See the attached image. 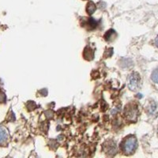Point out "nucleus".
<instances>
[{
  "label": "nucleus",
  "instance_id": "20e7f679",
  "mask_svg": "<svg viewBox=\"0 0 158 158\" xmlns=\"http://www.w3.org/2000/svg\"><path fill=\"white\" fill-rule=\"evenodd\" d=\"M83 56L86 60L88 61H90L93 59L94 57V51H93V49L91 48L90 47H86L84 50V52H83Z\"/></svg>",
  "mask_w": 158,
  "mask_h": 158
},
{
  "label": "nucleus",
  "instance_id": "f257e3e1",
  "mask_svg": "<svg viewBox=\"0 0 158 158\" xmlns=\"http://www.w3.org/2000/svg\"><path fill=\"white\" fill-rule=\"evenodd\" d=\"M137 139L135 137H129L124 140L122 144V151L126 154H131L137 148Z\"/></svg>",
  "mask_w": 158,
  "mask_h": 158
},
{
  "label": "nucleus",
  "instance_id": "7ed1b4c3",
  "mask_svg": "<svg viewBox=\"0 0 158 158\" xmlns=\"http://www.w3.org/2000/svg\"><path fill=\"white\" fill-rule=\"evenodd\" d=\"M126 116L127 119H130L131 120H134L136 119L138 115V110L136 107H132L131 108H126Z\"/></svg>",
  "mask_w": 158,
  "mask_h": 158
},
{
  "label": "nucleus",
  "instance_id": "423d86ee",
  "mask_svg": "<svg viewBox=\"0 0 158 158\" xmlns=\"http://www.w3.org/2000/svg\"><path fill=\"white\" fill-rule=\"evenodd\" d=\"M84 21L82 26H88V29H93L97 27V22L93 18H85Z\"/></svg>",
  "mask_w": 158,
  "mask_h": 158
},
{
  "label": "nucleus",
  "instance_id": "6e6552de",
  "mask_svg": "<svg viewBox=\"0 0 158 158\" xmlns=\"http://www.w3.org/2000/svg\"><path fill=\"white\" fill-rule=\"evenodd\" d=\"M116 32L114 31V30H108V31L106 33L105 35H104V39H105L107 41H111V40H112L114 38L116 37Z\"/></svg>",
  "mask_w": 158,
  "mask_h": 158
},
{
  "label": "nucleus",
  "instance_id": "0eeeda50",
  "mask_svg": "<svg viewBox=\"0 0 158 158\" xmlns=\"http://www.w3.org/2000/svg\"><path fill=\"white\" fill-rule=\"evenodd\" d=\"M96 10H97L96 4L92 1H89L86 5V12L88 13V14L92 15L96 11Z\"/></svg>",
  "mask_w": 158,
  "mask_h": 158
},
{
  "label": "nucleus",
  "instance_id": "1a4fd4ad",
  "mask_svg": "<svg viewBox=\"0 0 158 158\" xmlns=\"http://www.w3.org/2000/svg\"><path fill=\"white\" fill-rule=\"evenodd\" d=\"M152 80L154 82L158 83V69L155 70L152 74Z\"/></svg>",
  "mask_w": 158,
  "mask_h": 158
},
{
  "label": "nucleus",
  "instance_id": "f03ea898",
  "mask_svg": "<svg viewBox=\"0 0 158 158\" xmlns=\"http://www.w3.org/2000/svg\"><path fill=\"white\" fill-rule=\"evenodd\" d=\"M141 84V78L138 73L134 72L130 75L128 80V87L132 91L138 90Z\"/></svg>",
  "mask_w": 158,
  "mask_h": 158
},
{
  "label": "nucleus",
  "instance_id": "9b49d317",
  "mask_svg": "<svg viewBox=\"0 0 158 158\" xmlns=\"http://www.w3.org/2000/svg\"><path fill=\"white\" fill-rule=\"evenodd\" d=\"M156 45L158 47V36L156 37Z\"/></svg>",
  "mask_w": 158,
  "mask_h": 158
},
{
  "label": "nucleus",
  "instance_id": "9d476101",
  "mask_svg": "<svg viewBox=\"0 0 158 158\" xmlns=\"http://www.w3.org/2000/svg\"><path fill=\"white\" fill-rule=\"evenodd\" d=\"M6 101V95L3 93H0V102H5Z\"/></svg>",
  "mask_w": 158,
  "mask_h": 158
},
{
  "label": "nucleus",
  "instance_id": "39448f33",
  "mask_svg": "<svg viewBox=\"0 0 158 158\" xmlns=\"http://www.w3.org/2000/svg\"><path fill=\"white\" fill-rule=\"evenodd\" d=\"M8 133L4 127L0 126V145H3L8 139Z\"/></svg>",
  "mask_w": 158,
  "mask_h": 158
}]
</instances>
